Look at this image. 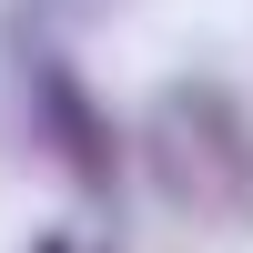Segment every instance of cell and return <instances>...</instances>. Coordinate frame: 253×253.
Segmentation results:
<instances>
[{
  "instance_id": "obj_3",
  "label": "cell",
  "mask_w": 253,
  "mask_h": 253,
  "mask_svg": "<svg viewBox=\"0 0 253 253\" xmlns=\"http://www.w3.org/2000/svg\"><path fill=\"white\" fill-rule=\"evenodd\" d=\"M122 0H0V31H51V41H81L101 31Z\"/></svg>"
},
{
  "instance_id": "obj_5",
  "label": "cell",
  "mask_w": 253,
  "mask_h": 253,
  "mask_svg": "<svg viewBox=\"0 0 253 253\" xmlns=\"http://www.w3.org/2000/svg\"><path fill=\"white\" fill-rule=\"evenodd\" d=\"M101 253H112V243H101Z\"/></svg>"
},
{
  "instance_id": "obj_2",
  "label": "cell",
  "mask_w": 253,
  "mask_h": 253,
  "mask_svg": "<svg viewBox=\"0 0 253 253\" xmlns=\"http://www.w3.org/2000/svg\"><path fill=\"white\" fill-rule=\"evenodd\" d=\"M0 51H10V71H20L31 142L61 162V182H71L91 213H112V203H122V132H112V112L91 101V81L71 71V51H61L51 31H0Z\"/></svg>"
},
{
  "instance_id": "obj_4",
  "label": "cell",
  "mask_w": 253,
  "mask_h": 253,
  "mask_svg": "<svg viewBox=\"0 0 253 253\" xmlns=\"http://www.w3.org/2000/svg\"><path fill=\"white\" fill-rule=\"evenodd\" d=\"M41 253H71V243H61V233H51V243H41Z\"/></svg>"
},
{
  "instance_id": "obj_1",
  "label": "cell",
  "mask_w": 253,
  "mask_h": 253,
  "mask_svg": "<svg viewBox=\"0 0 253 253\" xmlns=\"http://www.w3.org/2000/svg\"><path fill=\"white\" fill-rule=\"evenodd\" d=\"M142 182L162 193V213L203 223V233H253V101L213 71H182L142 101Z\"/></svg>"
}]
</instances>
